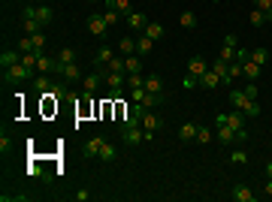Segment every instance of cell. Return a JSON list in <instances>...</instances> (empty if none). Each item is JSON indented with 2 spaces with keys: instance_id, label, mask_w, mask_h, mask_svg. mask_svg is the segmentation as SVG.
I'll return each instance as SVG.
<instances>
[{
  "instance_id": "cell-52",
  "label": "cell",
  "mask_w": 272,
  "mask_h": 202,
  "mask_svg": "<svg viewBox=\"0 0 272 202\" xmlns=\"http://www.w3.org/2000/svg\"><path fill=\"white\" fill-rule=\"evenodd\" d=\"M91 3H94V0H91Z\"/></svg>"
},
{
  "instance_id": "cell-3",
  "label": "cell",
  "mask_w": 272,
  "mask_h": 202,
  "mask_svg": "<svg viewBox=\"0 0 272 202\" xmlns=\"http://www.w3.org/2000/svg\"><path fill=\"white\" fill-rule=\"evenodd\" d=\"M51 18H54L51 6H25L22 9V22H40L46 27V24H51Z\"/></svg>"
},
{
  "instance_id": "cell-19",
  "label": "cell",
  "mask_w": 272,
  "mask_h": 202,
  "mask_svg": "<svg viewBox=\"0 0 272 202\" xmlns=\"http://www.w3.org/2000/svg\"><path fill=\"white\" fill-rule=\"evenodd\" d=\"M112 58H115V51H112V48H109V45H103V48H100V51L94 54V67L100 69V67H106L109 61H112Z\"/></svg>"
},
{
  "instance_id": "cell-40",
  "label": "cell",
  "mask_w": 272,
  "mask_h": 202,
  "mask_svg": "<svg viewBox=\"0 0 272 202\" xmlns=\"http://www.w3.org/2000/svg\"><path fill=\"white\" fill-rule=\"evenodd\" d=\"M15 48L22 51V54H25V51H33V40H30V36H22V40L15 43Z\"/></svg>"
},
{
  "instance_id": "cell-44",
  "label": "cell",
  "mask_w": 272,
  "mask_h": 202,
  "mask_svg": "<svg viewBox=\"0 0 272 202\" xmlns=\"http://www.w3.org/2000/svg\"><path fill=\"white\" fill-rule=\"evenodd\" d=\"M233 54H236V45H224V48H221V54H218V58L230 64V58H233Z\"/></svg>"
},
{
  "instance_id": "cell-29",
  "label": "cell",
  "mask_w": 272,
  "mask_h": 202,
  "mask_svg": "<svg viewBox=\"0 0 272 202\" xmlns=\"http://www.w3.org/2000/svg\"><path fill=\"white\" fill-rule=\"evenodd\" d=\"M54 69V58H49V54L43 51L40 54V64H36V72H43V76H46V72H51Z\"/></svg>"
},
{
  "instance_id": "cell-15",
  "label": "cell",
  "mask_w": 272,
  "mask_h": 202,
  "mask_svg": "<svg viewBox=\"0 0 272 202\" xmlns=\"http://www.w3.org/2000/svg\"><path fill=\"white\" fill-rule=\"evenodd\" d=\"M18 61H22V51H18V48H6L3 54H0V67H12V64H18Z\"/></svg>"
},
{
  "instance_id": "cell-28",
  "label": "cell",
  "mask_w": 272,
  "mask_h": 202,
  "mask_svg": "<svg viewBox=\"0 0 272 202\" xmlns=\"http://www.w3.org/2000/svg\"><path fill=\"white\" fill-rule=\"evenodd\" d=\"M118 51L124 54H136V40H130V36H121V43H118Z\"/></svg>"
},
{
  "instance_id": "cell-9",
  "label": "cell",
  "mask_w": 272,
  "mask_h": 202,
  "mask_svg": "<svg viewBox=\"0 0 272 202\" xmlns=\"http://www.w3.org/2000/svg\"><path fill=\"white\" fill-rule=\"evenodd\" d=\"M103 142H106V139H100V136L88 139V142H85V148H82V157H85V160H94V157L100 154V148H103Z\"/></svg>"
},
{
  "instance_id": "cell-12",
  "label": "cell",
  "mask_w": 272,
  "mask_h": 202,
  "mask_svg": "<svg viewBox=\"0 0 272 202\" xmlns=\"http://www.w3.org/2000/svg\"><path fill=\"white\" fill-rule=\"evenodd\" d=\"M245 121H248V115L242 112V109H233V112H227V124L233 127V130H245Z\"/></svg>"
},
{
  "instance_id": "cell-34",
  "label": "cell",
  "mask_w": 272,
  "mask_h": 202,
  "mask_svg": "<svg viewBox=\"0 0 272 202\" xmlns=\"http://www.w3.org/2000/svg\"><path fill=\"white\" fill-rule=\"evenodd\" d=\"M248 22H251L254 27H263V24H266V15H263V9H257V6H254V9L248 12Z\"/></svg>"
},
{
  "instance_id": "cell-7",
  "label": "cell",
  "mask_w": 272,
  "mask_h": 202,
  "mask_svg": "<svg viewBox=\"0 0 272 202\" xmlns=\"http://www.w3.org/2000/svg\"><path fill=\"white\" fill-rule=\"evenodd\" d=\"M103 79H106V69L91 72V76L85 79V97H94V94H97V88L103 85Z\"/></svg>"
},
{
  "instance_id": "cell-30",
  "label": "cell",
  "mask_w": 272,
  "mask_h": 202,
  "mask_svg": "<svg viewBox=\"0 0 272 202\" xmlns=\"http://www.w3.org/2000/svg\"><path fill=\"white\" fill-rule=\"evenodd\" d=\"M103 69H106V72H127V69H124V54H115V58L109 61Z\"/></svg>"
},
{
  "instance_id": "cell-37",
  "label": "cell",
  "mask_w": 272,
  "mask_h": 202,
  "mask_svg": "<svg viewBox=\"0 0 272 202\" xmlns=\"http://www.w3.org/2000/svg\"><path fill=\"white\" fill-rule=\"evenodd\" d=\"M197 142L199 145H209L212 142V130H209V127H197Z\"/></svg>"
},
{
  "instance_id": "cell-1",
  "label": "cell",
  "mask_w": 272,
  "mask_h": 202,
  "mask_svg": "<svg viewBox=\"0 0 272 202\" xmlns=\"http://www.w3.org/2000/svg\"><path fill=\"white\" fill-rule=\"evenodd\" d=\"M215 133H218V139H221L224 145H239V130H233V127L227 124L224 112L215 115Z\"/></svg>"
},
{
  "instance_id": "cell-17",
  "label": "cell",
  "mask_w": 272,
  "mask_h": 202,
  "mask_svg": "<svg viewBox=\"0 0 272 202\" xmlns=\"http://www.w3.org/2000/svg\"><path fill=\"white\" fill-rule=\"evenodd\" d=\"M151 48H154V40H148V36H139V40H136V54H139V58H148V54H151Z\"/></svg>"
},
{
  "instance_id": "cell-13",
  "label": "cell",
  "mask_w": 272,
  "mask_h": 202,
  "mask_svg": "<svg viewBox=\"0 0 272 202\" xmlns=\"http://www.w3.org/2000/svg\"><path fill=\"white\" fill-rule=\"evenodd\" d=\"M199 85H203L206 90H215L218 85H221V76H218V72H215V69L209 67V69L203 72V76H199Z\"/></svg>"
},
{
  "instance_id": "cell-35",
  "label": "cell",
  "mask_w": 272,
  "mask_h": 202,
  "mask_svg": "<svg viewBox=\"0 0 272 202\" xmlns=\"http://www.w3.org/2000/svg\"><path fill=\"white\" fill-rule=\"evenodd\" d=\"M254 6H257V9H263V15H266V24H272V0H254Z\"/></svg>"
},
{
  "instance_id": "cell-25",
  "label": "cell",
  "mask_w": 272,
  "mask_h": 202,
  "mask_svg": "<svg viewBox=\"0 0 272 202\" xmlns=\"http://www.w3.org/2000/svg\"><path fill=\"white\" fill-rule=\"evenodd\" d=\"M124 82H127V76H124V72H106V85H109V90L124 88Z\"/></svg>"
},
{
  "instance_id": "cell-47",
  "label": "cell",
  "mask_w": 272,
  "mask_h": 202,
  "mask_svg": "<svg viewBox=\"0 0 272 202\" xmlns=\"http://www.w3.org/2000/svg\"><path fill=\"white\" fill-rule=\"evenodd\" d=\"M245 94L254 100V97H257V85H254V82H248V88H245Z\"/></svg>"
},
{
  "instance_id": "cell-49",
  "label": "cell",
  "mask_w": 272,
  "mask_h": 202,
  "mask_svg": "<svg viewBox=\"0 0 272 202\" xmlns=\"http://www.w3.org/2000/svg\"><path fill=\"white\" fill-rule=\"evenodd\" d=\"M224 45H236V33H227L224 36Z\"/></svg>"
},
{
  "instance_id": "cell-42",
  "label": "cell",
  "mask_w": 272,
  "mask_h": 202,
  "mask_svg": "<svg viewBox=\"0 0 272 202\" xmlns=\"http://www.w3.org/2000/svg\"><path fill=\"white\" fill-rule=\"evenodd\" d=\"M3 202H27V193H3Z\"/></svg>"
},
{
  "instance_id": "cell-51",
  "label": "cell",
  "mask_w": 272,
  "mask_h": 202,
  "mask_svg": "<svg viewBox=\"0 0 272 202\" xmlns=\"http://www.w3.org/2000/svg\"><path fill=\"white\" fill-rule=\"evenodd\" d=\"M212 3H221V0H212Z\"/></svg>"
},
{
  "instance_id": "cell-14",
  "label": "cell",
  "mask_w": 272,
  "mask_h": 202,
  "mask_svg": "<svg viewBox=\"0 0 272 202\" xmlns=\"http://www.w3.org/2000/svg\"><path fill=\"white\" fill-rule=\"evenodd\" d=\"M230 103H233V109H242L245 112V109L251 106V97L245 94V90H230Z\"/></svg>"
},
{
  "instance_id": "cell-41",
  "label": "cell",
  "mask_w": 272,
  "mask_h": 202,
  "mask_svg": "<svg viewBox=\"0 0 272 202\" xmlns=\"http://www.w3.org/2000/svg\"><path fill=\"white\" fill-rule=\"evenodd\" d=\"M127 85H130V88H145V76H139V72H130V76H127Z\"/></svg>"
},
{
  "instance_id": "cell-46",
  "label": "cell",
  "mask_w": 272,
  "mask_h": 202,
  "mask_svg": "<svg viewBox=\"0 0 272 202\" xmlns=\"http://www.w3.org/2000/svg\"><path fill=\"white\" fill-rule=\"evenodd\" d=\"M73 199H76V202H88L91 193H88V190H76V193H73Z\"/></svg>"
},
{
  "instance_id": "cell-10",
  "label": "cell",
  "mask_w": 272,
  "mask_h": 202,
  "mask_svg": "<svg viewBox=\"0 0 272 202\" xmlns=\"http://www.w3.org/2000/svg\"><path fill=\"white\" fill-rule=\"evenodd\" d=\"M163 127V121L157 118V115H151V109H145V115H142V130L145 133H157Z\"/></svg>"
},
{
  "instance_id": "cell-16",
  "label": "cell",
  "mask_w": 272,
  "mask_h": 202,
  "mask_svg": "<svg viewBox=\"0 0 272 202\" xmlns=\"http://www.w3.org/2000/svg\"><path fill=\"white\" fill-rule=\"evenodd\" d=\"M145 24H148V18H145L142 12H130V15H127V27H130V30H145Z\"/></svg>"
},
{
  "instance_id": "cell-18",
  "label": "cell",
  "mask_w": 272,
  "mask_h": 202,
  "mask_svg": "<svg viewBox=\"0 0 272 202\" xmlns=\"http://www.w3.org/2000/svg\"><path fill=\"white\" fill-rule=\"evenodd\" d=\"M260 72H263V67H257L254 61H245V64H242V76H248V82H257Z\"/></svg>"
},
{
  "instance_id": "cell-45",
  "label": "cell",
  "mask_w": 272,
  "mask_h": 202,
  "mask_svg": "<svg viewBox=\"0 0 272 202\" xmlns=\"http://www.w3.org/2000/svg\"><path fill=\"white\" fill-rule=\"evenodd\" d=\"M248 54H251L248 48H236V54H233V61H239V64H245V61H248Z\"/></svg>"
},
{
  "instance_id": "cell-11",
  "label": "cell",
  "mask_w": 272,
  "mask_h": 202,
  "mask_svg": "<svg viewBox=\"0 0 272 202\" xmlns=\"http://www.w3.org/2000/svg\"><path fill=\"white\" fill-rule=\"evenodd\" d=\"M51 72H61L67 82H76L79 79V67L76 64H58V61H54V69Z\"/></svg>"
},
{
  "instance_id": "cell-22",
  "label": "cell",
  "mask_w": 272,
  "mask_h": 202,
  "mask_svg": "<svg viewBox=\"0 0 272 202\" xmlns=\"http://www.w3.org/2000/svg\"><path fill=\"white\" fill-rule=\"evenodd\" d=\"M178 139H181V142H194V139H197V124H194V121L181 124V130H178Z\"/></svg>"
},
{
  "instance_id": "cell-6",
  "label": "cell",
  "mask_w": 272,
  "mask_h": 202,
  "mask_svg": "<svg viewBox=\"0 0 272 202\" xmlns=\"http://www.w3.org/2000/svg\"><path fill=\"white\" fill-rule=\"evenodd\" d=\"M88 30L94 33V36H103V40H106V33H109V24H106V18H103L100 12L88 15Z\"/></svg>"
},
{
  "instance_id": "cell-4",
  "label": "cell",
  "mask_w": 272,
  "mask_h": 202,
  "mask_svg": "<svg viewBox=\"0 0 272 202\" xmlns=\"http://www.w3.org/2000/svg\"><path fill=\"white\" fill-rule=\"evenodd\" d=\"M121 139L127 145H142V142H151L154 133H145L142 127H121Z\"/></svg>"
},
{
  "instance_id": "cell-2",
  "label": "cell",
  "mask_w": 272,
  "mask_h": 202,
  "mask_svg": "<svg viewBox=\"0 0 272 202\" xmlns=\"http://www.w3.org/2000/svg\"><path fill=\"white\" fill-rule=\"evenodd\" d=\"M206 69H209V64L194 54V58L188 61V76H185V82H181V85H185V90H194V88L199 85V76H203Z\"/></svg>"
},
{
  "instance_id": "cell-36",
  "label": "cell",
  "mask_w": 272,
  "mask_h": 202,
  "mask_svg": "<svg viewBox=\"0 0 272 202\" xmlns=\"http://www.w3.org/2000/svg\"><path fill=\"white\" fill-rule=\"evenodd\" d=\"M30 40H33V51H40V54L46 51V33H43V30H40V33H33Z\"/></svg>"
},
{
  "instance_id": "cell-48",
  "label": "cell",
  "mask_w": 272,
  "mask_h": 202,
  "mask_svg": "<svg viewBox=\"0 0 272 202\" xmlns=\"http://www.w3.org/2000/svg\"><path fill=\"white\" fill-rule=\"evenodd\" d=\"M263 196L272 199V178H266V184H263Z\"/></svg>"
},
{
  "instance_id": "cell-39",
  "label": "cell",
  "mask_w": 272,
  "mask_h": 202,
  "mask_svg": "<svg viewBox=\"0 0 272 202\" xmlns=\"http://www.w3.org/2000/svg\"><path fill=\"white\" fill-rule=\"evenodd\" d=\"M230 163H236V166H242V163H248V154H245L242 148H236V151L230 154Z\"/></svg>"
},
{
  "instance_id": "cell-26",
  "label": "cell",
  "mask_w": 272,
  "mask_h": 202,
  "mask_svg": "<svg viewBox=\"0 0 272 202\" xmlns=\"http://www.w3.org/2000/svg\"><path fill=\"white\" fill-rule=\"evenodd\" d=\"M178 24L185 27V30H194L197 27V12L194 9H185V12H181V18H178Z\"/></svg>"
},
{
  "instance_id": "cell-38",
  "label": "cell",
  "mask_w": 272,
  "mask_h": 202,
  "mask_svg": "<svg viewBox=\"0 0 272 202\" xmlns=\"http://www.w3.org/2000/svg\"><path fill=\"white\" fill-rule=\"evenodd\" d=\"M9 148H12V136H6V130H3V133H0V154L6 157V154H9Z\"/></svg>"
},
{
  "instance_id": "cell-43",
  "label": "cell",
  "mask_w": 272,
  "mask_h": 202,
  "mask_svg": "<svg viewBox=\"0 0 272 202\" xmlns=\"http://www.w3.org/2000/svg\"><path fill=\"white\" fill-rule=\"evenodd\" d=\"M145 94H148L145 88H130V97H133V103H142V100H145Z\"/></svg>"
},
{
  "instance_id": "cell-50",
  "label": "cell",
  "mask_w": 272,
  "mask_h": 202,
  "mask_svg": "<svg viewBox=\"0 0 272 202\" xmlns=\"http://www.w3.org/2000/svg\"><path fill=\"white\" fill-rule=\"evenodd\" d=\"M266 178H272V160L266 163Z\"/></svg>"
},
{
  "instance_id": "cell-23",
  "label": "cell",
  "mask_w": 272,
  "mask_h": 202,
  "mask_svg": "<svg viewBox=\"0 0 272 202\" xmlns=\"http://www.w3.org/2000/svg\"><path fill=\"white\" fill-rule=\"evenodd\" d=\"M145 90H148V94H163V79L160 76H145Z\"/></svg>"
},
{
  "instance_id": "cell-8",
  "label": "cell",
  "mask_w": 272,
  "mask_h": 202,
  "mask_svg": "<svg viewBox=\"0 0 272 202\" xmlns=\"http://www.w3.org/2000/svg\"><path fill=\"white\" fill-rule=\"evenodd\" d=\"M230 196H233V202H257V193H251L248 184H233Z\"/></svg>"
},
{
  "instance_id": "cell-27",
  "label": "cell",
  "mask_w": 272,
  "mask_h": 202,
  "mask_svg": "<svg viewBox=\"0 0 272 202\" xmlns=\"http://www.w3.org/2000/svg\"><path fill=\"white\" fill-rule=\"evenodd\" d=\"M124 69L127 72H142V58H139V54H127V58H124Z\"/></svg>"
},
{
  "instance_id": "cell-5",
  "label": "cell",
  "mask_w": 272,
  "mask_h": 202,
  "mask_svg": "<svg viewBox=\"0 0 272 202\" xmlns=\"http://www.w3.org/2000/svg\"><path fill=\"white\" fill-rule=\"evenodd\" d=\"M30 72H33V69H27L22 61H18V64H12V67L3 69V82H9V85H12V82H27Z\"/></svg>"
},
{
  "instance_id": "cell-31",
  "label": "cell",
  "mask_w": 272,
  "mask_h": 202,
  "mask_svg": "<svg viewBox=\"0 0 272 202\" xmlns=\"http://www.w3.org/2000/svg\"><path fill=\"white\" fill-rule=\"evenodd\" d=\"M248 61H254L257 67H263L266 61H269V51L266 48H251V54H248Z\"/></svg>"
},
{
  "instance_id": "cell-20",
  "label": "cell",
  "mask_w": 272,
  "mask_h": 202,
  "mask_svg": "<svg viewBox=\"0 0 272 202\" xmlns=\"http://www.w3.org/2000/svg\"><path fill=\"white\" fill-rule=\"evenodd\" d=\"M103 163H115L118 160V148L115 145H109V142H103V148H100V154H97Z\"/></svg>"
},
{
  "instance_id": "cell-21",
  "label": "cell",
  "mask_w": 272,
  "mask_h": 202,
  "mask_svg": "<svg viewBox=\"0 0 272 202\" xmlns=\"http://www.w3.org/2000/svg\"><path fill=\"white\" fill-rule=\"evenodd\" d=\"M145 36H148V40H163V33H167V30H163V24H157V22H148V24H145V30H142Z\"/></svg>"
},
{
  "instance_id": "cell-24",
  "label": "cell",
  "mask_w": 272,
  "mask_h": 202,
  "mask_svg": "<svg viewBox=\"0 0 272 202\" xmlns=\"http://www.w3.org/2000/svg\"><path fill=\"white\" fill-rule=\"evenodd\" d=\"M58 64H76V48H70V45H64V48H58V58H54Z\"/></svg>"
},
{
  "instance_id": "cell-33",
  "label": "cell",
  "mask_w": 272,
  "mask_h": 202,
  "mask_svg": "<svg viewBox=\"0 0 272 202\" xmlns=\"http://www.w3.org/2000/svg\"><path fill=\"white\" fill-rule=\"evenodd\" d=\"M49 88H51V79H49V76H43V72H40V76L33 79V90H36V94H46Z\"/></svg>"
},
{
  "instance_id": "cell-32",
  "label": "cell",
  "mask_w": 272,
  "mask_h": 202,
  "mask_svg": "<svg viewBox=\"0 0 272 202\" xmlns=\"http://www.w3.org/2000/svg\"><path fill=\"white\" fill-rule=\"evenodd\" d=\"M103 3H109V6H115V9H118V12H121L124 18H127V15L133 12V9H130V0H103Z\"/></svg>"
}]
</instances>
